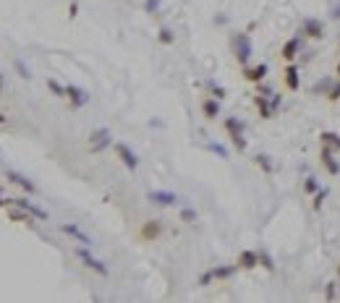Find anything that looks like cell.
Listing matches in <instances>:
<instances>
[{
    "label": "cell",
    "mask_w": 340,
    "mask_h": 303,
    "mask_svg": "<svg viewBox=\"0 0 340 303\" xmlns=\"http://www.w3.org/2000/svg\"><path fill=\"white\" fill-rule=\"evenodd\" d=\"M222 125H225V131H228V136H231L233 146H236L238 152H243V149H246V139H243V123H241L238 118H225V120H222Z\"/></svg>",
    "instance_id": "6da1fadb"
},
{
    "label": "cell",
    "mask_w": 340,
    "mask_h": 303,
    "mask_svg": "<svg viewBox=\"0 0 340 303\" xmlns=\"http://www.w3.org/2000/svg\"><path fill=\"white\" fill-rule=\"evenodd\" d=\"M86 248H89V246H84V248H76V256H79L81 262H84V267H86V269H92V272H97L100 277H107V274H110L107 264H105V262H100L97 256H92V254H89Z\"/></svg>",
    "instance_id": "7a4b0ae2"
},
{
    "label": "cell",
    "mask_w": 340,
    "mask_h": 303,
    "mask_svg": "<svg viewBox=\"0 0 340 303\" xmlns=\"http://www.w3.org/2000/svg\"><path fill=\"white\" fill-rule=\"evenodd\" d=\"M233 53H236V60L241 66H246L248 58H252V39H248V34H236L233 37Z\"/></svg>",
    "instance_id": "3957f363"
},
{
    "label": "cell",
    "mask_w": 340,
    "mask_h": 303,
    "mask_svg": "<svg viewBox=\"0 0 340 303\" xmlns=\"http://www.w3.org/2000/svg\"><path fill=\"white\" fill-rule=\"evenodd\" d=\"M283 84H285L288 92H299L301 89V76H299L296 63H285L283 66Z\"/></svg>",
    "instance_id": "277c9868"
},
{
    "label": "cell",
    "mask_w": 340,
    "mask_h": 303,
    "mask_svg": "<svg viewBox=\"0 0 340 303\" xmlns=\"http://www.w3.org/2000/svg\"><path fill=\"white\" fill-rule=\"evenodd\" d=\"M116 155H118V160H121V162H123L131 172H133L136 167H139V157H136V152H133L128 144L118 141V144H116Z\"/></svg>",
    "instance_id": "5b68a950"
},
{
    "label": "cell",
    "mask_w": 340,
    "mask_h": 303,
    "mask_svg": "<svg viewBox=\"0 0 340 303\" xmlns=\"http://www.w3.org/2000/svg\"><path fill=\"white\" fill-rule=\"evenodd\" d=\"M301 32L306 39H314V42H320L325 37V24L320 18H304V24H301Z\"/></svg>",
    "instance_id": "8992f818"
},
{
    "label": "cell",
    "mask_w": 340,
    "mask_h": 303,
    "mask_svg": "<svg viewBox=\"0 0 340 303\" xmlns=\"http://www.w3.org/2000/svg\"><path fill=\"white\" fill-rule=\"evenodd\" d=\"M269 73V66L267 63H257V66H243V79L248 84H262Z\"/></svg>",
    "instance_id": "52a82bcc"
},
{
    "label": "cell",
    "mask_w": 340,
    "mask_h": 303,
    "mask_svg": "<svg viewBox=\"0 0 340 303\" xmlns=\"http://www.w3.org/2000/svg\"><path fill=\"white\" fill-rule=\"evenodd\" d=\"M3 175L8 178V183H13V186H18V188H24L27 193H37V186H34L27 175H21V172H16V170L6 167V170H3Z\"/></svg>",
    "instance_id": "ba28073f"
},
{
    "label": "cell",
    "mask_w": 340,
    "mask_h": 303,
    "mask_svg": "<svg viewBox=\"0 0 340 303\" xmlns=\"http://www.w3.org/2000/svg\"><path fill=\"white\" fill-rule=\"evenodd\" d=\"M110 144H112V136H110L107 128H97V131H92V136H89V149L92 152H102Z\"/></svg>",
    "instance_id": "9c48e42d"
},
{
    "label": "cell",
    "mask_w": 340,
    "mask_h": 303,
    "mask_svg": "<svg viewBox=\"0 0 340 303\" xmlns=\"http://www.w3.org/2000/svg\"><path fill=\"white\" fill-rule=\"evenodd\" d=\"M299 50H301V39H299V37L285 39V42H283V47H280V58H283V63H293V60L299 58Z\"/></svg>",
    "instance_id": "30bf717a"
},
{
    "label": "cell",
    "mask_w": 340,
    "mask_h": 303,
    "mask_svg": "<svg viewBox=\"0 0 340 303\" xmlns=\"http://www.w3.org/2000/svg\"><path fill=\"white\" fill-rule=\"evenodd\" d=\"M236 267H238V269H254V267H259V251L243 248V251L238 254V259H236Z\"/></svg>",
    "instance_id": "8fae6325"
},
{
    "label": "cell",
    "mask_w": 340,
    "mask_h": 303,
    "mask_svg": "<svg viewBox=\"0 0 340 303\" xmlns=\"http://www.w3.org/2000/svg\"><path fill=\"white\" fill-rule=\"evenodd\" d=\"M8 204H13V207H16V209H21V212L34 214V217H39V220H48V212L39 209L37 204H32L29 199H8Z\"/></svg>",
    "instance_id": "7c38bea8"
},
{
    "label": "cell",
    "mask_w": 340,
    "mask_h": 303,
    "mask_svg": "<svg viewBox=\"0 0 340 303\" xmlns=\"http://www.w3.org/2000/svg\"><path fill=\"white\" fill-rule=\"evenodd\" d=\"M147 199L152 204H157V207H173V204H178V196L173 191H149Z\"/></svg>",
    "instance_id": "4fadbf2b"
},
{
    "label": "cell",
    "mask_w": 340,
    "mask_h": 303,
    "mask_svg": "<svg viewBox=\"0 0 340 303\" xmlns=\"http://www.w3.org/2000/svg\"><path fill=\"white\" fill-rule=\"evenodd\" d=\"M320 165L327 170V175H332V178H335V175H340V162L332 157V152H330V149H325V146H322V152H320Z\"/></svg>",
    "instance_id": "5bb4252c"
},
{
    "label": "cell",
    "mask_w": 340,
    "mask_h": 303,
    "mask_svg": "<svg viewBox=\"0 0 340 303\" xmlns=\"http://www.w3.org/2000/svg\"><path fill=\"white\" fill-rule=\"evenodd\" d=\"M65 97H68V102H71V107H84L86 105V92L84 89H79V86H74V84H68L65 86Z\"/></svg>",
    "instance_id": "9a60e30c"
},
{
    "label": "cell",
    "mask_w": 340,
    "mask_h": 303,
    "mask_svg": "<svg viewBox=\"0 0 340 303\" xmlns=\"http://www.w3.org/2000/svg\"><path fill=\"white\" fill-rule=\"evenodd\" d=\"M160 233H163V225H160V220H147L144 222V228L139 230V235H142V241H154V238H160Z\"/></svg>",
    "instance_id": "2e32d148"
},
{
    "label": "cell",
    "mask_w": 340,
    "mask_h": 303,
    "mask_svg": "<svg viewBox=\"0 0 340 303\" xmlns=\"http://www.w3.org/2000/svg\"><path fill=\"white\" fill-rule=\"evenodd\" d=\"M201 113H204L207 120H217V115H220V99L217 97H204L201 99Z\"/></svg>",
    "instance_id": "e0dca14e"
},
{
    "label": "cell",
    "mask_w": 340,
    "mask_h": 303,
    "mask_svg": "<svg viewBox=\"0 0 340 303\" xmlns=\"http://www.w3.org/2000/svg\"><path fill=\"white\" fill-rule=\"evenodd\" d=\"M60 230H63L65 235H71L74 241H79L81 246H92V238H89V235H86V233H84L81 228H76V225H68V222H63V225H60Z\"/></svg>",
    "instance_id": "ac0fdd59"
},
{
    "label": "cell",
    "mask_w": 340,
    "mask_h": 303,
    "mask_svg": "<svg viewBox=\"0 0 340 303\" xmlns=\"http://www.w3.org/2000/svg\"><path fill=\"white\" fill-rule=\"evenodd\" d=\"M320 141H322L325 149L340 152V134H335V131H322V134H320Z\"/></svg>",
    "instance_id": "d6986e66"
},
{
    "label": "cell",
    "mask_w": 340,
    "mask_h": 303,
    "mask_svg": "<svg viewBox=\"0 0 340 303\" xmlns=\"http://www.w3.org/2000/svg\"><path fill=\"white\" fill-rule=\"evenodd\" d=\"M254 105H257V110H259V115H262L264 120L272 118V110H275V107L267 102V97H254Z\"/></svg>",
    "instance_id": "ffe728a7"
},
{
    "label": "cell",
    "mask_w": 340,
    "mask_h": 303,
    "mask_svg": "<svg viewBox=\"0 0 340 303\" xmlns=\"http://www.w3.org/2000/svg\"><path fill=\"white\" fill-rule=\"evenodd\" d=\"M236 269H238L236 264H233V267H212L210 274H212V280H228V277H233Z\"/></svg>",
    "instance_id": "44dd1931"
},
{
    "label": "cell",
    "mask_w": 340,
    "mask_h": 303,
    "mask_svg": "<svg viewBox=\"0 0 340 303\" xmlns=\"http://www.w3.org/2000/svg\"><path fill=\"white\" fill-rule=\"evenodd\" d=\"M325 199H327V188H320L314 193V201H311V209L314 212H320L322 209V204H325Z\"/></svg>",
    "instance_id": "7402d4cb"
},
{
    "label": "cell",
    "mask_w": 340,
    "mask_h": 303,
    "mask_svg": "<svg viewBox=\"0 0 340 303\" xmlns=\"http://www.w3.org/2000/svg\"><path fill=\"white\" fill-rule=\"evenodd\" d=\"M316 191H320V183H316V178H306V181H304V193H306V196H314Z\"/></svg>",
    "instance_id": "603a6c76"
},
{
    "label": "cell",
    "mask_w": 340,
    "mask_h": 303,
    "mask_svg": "<svg viewBox=\"0 0 340 303\" xmlns=\"http://www.w3.org/2000/svg\"><path fill=\"white\" fill-rule=\"evenodd\" d=\"M327 102H332V105H335V102H340V79L330 86V92H327Z\"/></svg>",
    "instance_id": "cb8c5ba5"
},
{
    "label": "cell",
    "mask_w": 340,
    "mask_h": 303,
    "mask_svg": "<svg viewBox=\"0 0 340 303\" xmlns=\"http://www.w3.org/2000/svg\"><path fill=\"white\" fill-rule=\"evenodd\" d=\"M259 267H264L267 272L275 269V264H272V256H269L267 251H259Z\"/></svg>",
    "instance_id": "d4e9b609"
},
{
    "label": "cell",
    "mask_w": 340,
    "mask_h": 303,
    "mask_svg": "<svg viewBox=\"0 0 340 303\" xmlns=\"http://www.w3.org/2000/svg\"><path fill=\"white\" fill-rule=\"evenodd\" d=\"M157 39H160L163 45H173V42H175V37H173V32H170V29H160V34H157Z\"/></svg>",
    "instance_id": "484cf974"
},
{
    "label": "cell",
    "mask_w": 340,
    "mask_h": 303,
    "mask_svg": "<svg viewBox=\"0 0 340 303\" xmlns=\"http://www.w3.org/2000/svg\"><path fill=\"white\" fill-rule=\"evenodd\" d=\"M254 160H257V165H259L264 172H272V162H269V157H264V155H257Z\"/></svg>",
    "instance_id": "4316f807"
},
{
    "label": "cell",
    "mask_w": 340,
    "mask_h": 303,
    "mask_svg": "<svg viewBox=\"0 0 340 303\" xmlns=\"http://www.w3.org/2000/svg\"><path fill=\"white\" fill-rule=\"evenodd\" d=\"M48 86H50V89L55 92V97H65V86H60L55 79H50V81H48Z\"/></svg>",
    "instance_id": "83f0119b"
},
{
    "label": "cell",
    "mask_w": 340,
    "mask_h": 303,
    "mask_svg": "<svg viewBox=\"0 0 340 303\" xmlns=\"http://www.w3.org/2000/svg\"><path fill=\"white\" fill-rule=\"evenodd\" d=\"M210 152H215V155H220L222 160H228V149L220 146V144H210Z\"/></svg>",
    "instance_id": "f1b7e54d"
},
{
    "label": "cell",
    "mask_w": 340,
    "mask_h": 303,
    "mask_svg": "<svg viewBox=\"0 0 340 303\" xmlns=\"http://www.w3.org/2000/svg\"><path fill=\"white\" fill-rule=\"evenodd\" d=\"M180 220H184V222H194L196 220V212L194 209H184V212H180Z\"/></svg>",
    "instance_id": "f546056e"
},
{
    "label": "cell",
    "mask_w": 340,
    "mask_h": 303,
    "mask_svg": "<svg viewBox=\"0 0 340 303\" xmlns=\"http://www.w3.org/2000/svg\"><path fill=\"white\" fill-rule=\"evenodd\" d=\"M16 71L21 73V79H29V71H27V66H24L21 60H16Z\"/></svg>",
    "instance_id": "4dcf8cb0"
},
{
    "label": "cell",
    "mask_w": 340,
    "mask_h": 303,
    "mask_svg": "<svg viewBox=\"0 0 340 303\" xmlns=\"http://www.w3.org/2000/svg\"><path fill=\"white\" fill-rule=\"evenodd\" d=\"M210 89H212V94H215L217 99H222V97H225V89H220L217 84H210Z\"/></svg>",
    "instance_id": "1f68e13d"
},
{
    "label": "cell",
    "mask_w": 340,
    "mask_h": 303,
    "mask_svg": "<svg viewBox=\"0 0 340 303\" xmlns=\"http://www.w3.org/2000/svg\"><path fill=\"white\" fill-rule=\"evenodd\" d=\"M327 298H335V283H327V290H325Z\"/></svg>",
    "instance_id": "d6a6232c"
},
{
    "label": "cell",
    "mask_w": 340,
    "mask_h": 303,
    "mask_svg": "<svg viewBox=\"0 0 340 303\" xmlns=\"http://www.w3.org/2000/svg\"><path fill=\"white\" fill-rule=\"evenodd\" d=\"M157 6H160V0H147V11H154Z\"/></svg>",
    "instance_id": "836d02e7"
},
{
    "label": "cell",
    "mask_w": 340,
    "mask_h": 303,
    "mask_svg": "<svg viewBox=\"0 0 340 303\" xmlns=\"http://www.w3.org/2000/svg\"><path fill=\"white\" fill-rule=\"evenodd\" d=\"M335 73H337V79H340V60H337V66H335Z\"/></svg>",
    "instance_id": "e575fe53"
},
{
    "label": "cell",
    "mask_w": 340,
    "mask_h": 303,
    "mask_svg": "<svg viewBox=\"0 0 340 303\" xmlns=\"http://www.w3.org/2000/svg\"><path fill=\"white\" fill-rule=\"evenodd\" d=\"M8 204V199H0V207H6Z\"/></svg>",
    "instance_id": "d590c367"
},
{
    "label": "cell",
    "mask_w": 340,
    "mask_h": 303,
    "mask_svg": "<svg viewBox=\"0 0 340 303\" xmlns=\"http://www.w3.org/2000/svg\"><path fill=\"white\" fill-rule=\"evenodd\" d=\"M337 274H340V264H337Z\"/></svg>",
    "instance_id": "8d00e7d4"
}]
</instances>
